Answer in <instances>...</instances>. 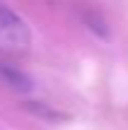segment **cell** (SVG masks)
Masks as SVG:
<instances>
[{"label": "cell", "mask_w": 128, "mask_h": 130, "mask_svg": "<svg viewBox=\"0 0 128 130\" xmlns=\"http://www.w3.org/2000/svg\"><path fill=\"white\" fill-rule=\"evenodd\" d=\"M29 46H32V31L27 22L12 7L0 3V53L10 58L24 56Z\"/></svg>", "instance_id": "1"}, {"label": "cell", "mask_w": 128, "mask_h": 130, "mask_svg": "<svg viewBox=\"0 0 128 130\" xmlns=\"http://www.w3.org/2000/svg\"><path fill=\"white\" fill-rule=\"evenodd\" d=\"M0 79L15 92H29L32 89V79L10 63H0Z\"/></svg>", "instance_id": "2"}]
</instances>
